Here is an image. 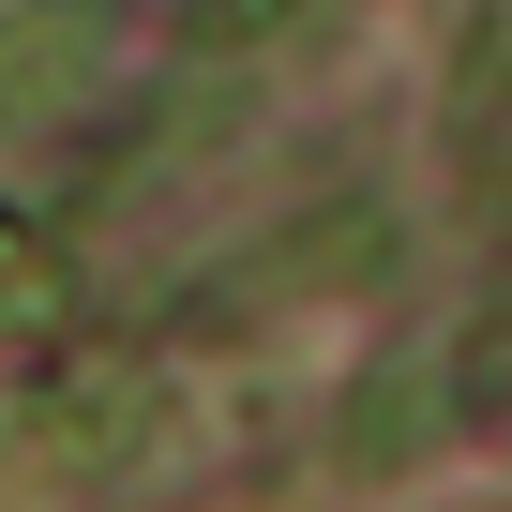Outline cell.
Returning <instances> with one entry per match:
<instances>
[{
	"label": "cell",
	"mask_w": 512,
	"mask_h": 512,
	"mask_svg": "<svg viewBox=\"0 0 512 512\" xmlns=\"http://www.w3.org/2000/svg\"><path fill=\"white\" fill-rule=\"evenodd\" d=\"M151 437H166V377H151L136 347H91V362H61L46 392L0 407V512H76V497H106L121 467H151Z\"/></svg>",
	"instance_id": "obj_1"
},
{
	"label": "cell",
	"mask_w": 512,
	"mask_h": 512,
	"mask_svg": "<svg viewBox=\"0 0 512 512\" xmlns=\"http://www.w3.org/2000/svg\"><path fill=\"white\" fill-rule=\"evenodd\" d=\"M121 61V0H16L0 16V151H46L106 106Z\"/></svg>",
	"instance_id": "obj_2"
},
{
	"label": "cell",
	"mask_w": 512,
	"mask_h": 512,
	"mask_svg": "<svg viewBox=\"0 0 512 512\" xmlns=\"http://www.w3.org/2000/svg\"><path fill=\"white\" fill-rule=\"evenodd\" d=\"M482 392H497V332H467V347H392V362L347 392V467H362V482L422 467V452H437V422H452V407H482Z\"/></svg>",
	"instance_id": "obj_3"
},
{
	"label": "cell",
	"mask_w": 512,
	"mask_h": 512,
	"mask_svg": "<svg viewBox=\"0 0 512 512\" xmlns=\"http://www.w3.org/2000/svg\"><path fill=\"white\" fill-rule=\"evenodd\" d=\"M302 31H317V0H181V76L241 91L256 61H287Z\"/></svg>",
	"instance_id": "obj_4"
},
{
	"label": "cell",
	"mask_w": 512,
	"mask_h": 512,
	"mask_svg": "<svg viewBox=\"0 0 512 512\" xmlns=\"http://www.w3.org/2000/svg\"><path fill=\"white\" fill-rule=\"evenodd\" d=\"M452 181L497 196V16H467V61H452Z\"/></svg>",
	"instance_id": "obj_5"
},
{
	"label": "cell",
	"mask_w": 512,
	"mask_h": 512,
	"mask_svg": "<svg viewBox=\"0 0 512 512\" xmlns=\"http://www.w3.org/2000/svg\"><path fill=\"white\" fill-rule=\"evenodd\" d=\"M0 317H61V241L31 211H0Z\"/></svg>",
	"instance_id": "obj_6"
}]
</instances>
